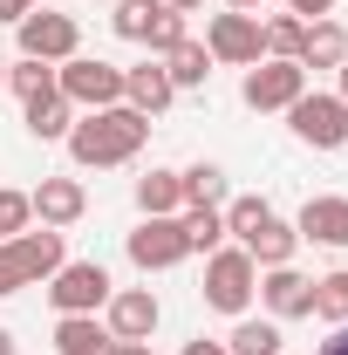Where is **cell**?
I'll list each match as a JSON object with an SVG mask.
<instances>
[{
	"label": "cell",
	"instance_id": "cell-1",
	"mask_svg": "<svg viewBox=\"0 0 348 355\" xmlns=\"http://www.w3.org/2000/svg\"><path fill=\"white\" fill-rule=\"evenodd\" d=\"M143 144H150V116L130 110V103H110V110H82V116H76L69 157H76L82 171H116V164H130Z\"/></svg>",
	"mask_w": 348,
	"mask_h": 355
},
{
	"label": "cell",
	"instance_id": "cell-2",
	"mask_svg": "<svg viewBox=\"0 0 348 355\" xmlns=\"http://www.w3.org/2000/svg\"><path fill=\"white\" fill-rule=\"evenodd\" d=\"M69 260V246H62V232H14V239H0V294H21V287H42L55 266Z\"/></svg>",
	"mask_w": 348,
	"mask_h": 355
},
{
	"label": "cell",
	"instance_id": "cell-3",
	"mask_svg": "<svg viewBox=\"0 0 348 355\" xmlns=\"http://www.w3.org/2000/svg\"><path fill=\"white\" fill-rule=\"evenodd\" d=\"M253 287H260V266H253V253L246 246H218V253H205V308L212 314H239L253 308Z\"/></svg>",
	"mask_w": 348,
	"mask_h": 355
},
{
	"label": "cell",
	"instance_id": "cell-4",
	"mask_svg": "<svg viewBox=\"0 0 348 355\" xmlns=\"http://www.w3.org/2000/svg\"><path fill=\"white\" fill-rule=\"evenodd\" d=\"M55 89L76 110H110V103H123V69L103 55H69V62H55Z\"/></svg>",
	"mask_w": 348,
	"mask_h": 355
},
{
	"label": "cell",
	"instance_id": "cell-5",
	"mask_svg": "<svg viewBox=\"0 0 348 355\" xmlns=\"http://www.w3.org/2000/svg\"><path fill=\"white\" fill-rule=\"evenodd\" d=\"M110 294H116V280H110L103 260H62L55 273H48V301H55V314H103Z\"/></svg>",
	"mask_w": 348,
	"mask_h": 355
},
{
	"label": "cell",
	"instance_id": "cell-6",
	"mask_svg": "<svg viewBox=\"0 0 348 355\" xmlns=\"http://www.w3.org/2000/svg\"><path fill=\"white\" fill-rule=\"evenodd\" d=\"M14 35H21V55H35V62H69V55H82V28H76V14H55V7L21 14Z\"/></svg>",
	"mask_w": 348,
	"mask_h": 355
},
{
	"label": "cell",
	"instance_id": "cell-7",
	"mask_svg": "<svg viewBox=\"0 0 348 355\" xmlns=\"http://www.w3.org/2000/svg\"><path fill=\"white\" fill-rule=\"evenodd\" d=\"M205 55L212 62H225V69H253V62H266V42H260V14H212L205 21Z\"/></svg>",
	"mask_w": 348,
	"mask_h": 355
},
{
	"label": "cell",
	"instance_id": "cell-8",
	"mask_svg": "<svg viewBox=\"0 0 348 355\" xmlns=\"http://www.w3.org/2000/svg\"><path fill=\"white\" fill-rule=\"evenodd\" d=\"M287 130L301 137L307 150H342L348 144V103L342 96H301L287 110Z\"/></svg>",
	"mask_w": 348,
	"mask_h": 355
},
{
	"label": "cell",
	"instance_id": "cell-9",
	"mask_svg": "<svg viewBox=\"0 0 348 355\" xmlns=\"http://www.w3.org/2000/svg\"><path fill=\"white\" fill-rule=\"evenodd\" d=\"M239 96H246V110H294V103L307 96V69L266 55V62L246 69V89H239Z\"/></svg>",
	"mask_w": 348,
	"mask_h": 355
},
{
	"label": "cell",
	"instance_id": "cell-10",
	"mask_svg": "<svg viewBox=\"0 0 348 355\" xmlns=\"http://www.w3.org/2000/svg\"><path fill=\"white\" fill-rule=\"evenodd\" d=\"M123 246H130V266H143V273H171L177 260H191V239L177 219H143Z\"/></svg>",
	"mask_w": 348,
	"mask_h": 355
},
{
	"label": "cell",
	"instance_id": "cell-11",
	"mask_svg": "<svg viewBox=\"0 0 348 355\" xmlns=\"http://www.w3.org/2000/svg\"><path fill=\"white\" fill-rule=\"evenodd\" d=\"M157 321H164V308H157L150 287H116V294L103 301V328H110L116 342H150Z\"/></svg>",
	"mask_w": 348,
	"mask_h": 355
},
{
	"label": "cell",
	"instance_id": "cell-12",
	"mask_svg": "<svg viewBox=\"0 0 348 355\" xmlns=\"http://www.w3.org/2000/svg\"><path fill=\"white\" fill-rule=\"evenodd\" d=\"M260 308L266 321H301V314H314V280L307 273H294V266H260Z\"/></svg>",
	"mask_w": 348,
	"mask_h": 355
},
{
	"label": "cell",
	"instance_id": "cell-13",
	"mask_svg": "<svg viewBox=\"0 0 348 355\" xmlns=\"http://www.w3.org/2000/svg\"><path fill=\"white\" fill-rule=\"evenodd\" d=\"M28 205H35V219H42L48 232H69V225L89 212V191H82V178H42V184L28 191Z\"/></svg>",
	"mask_w": 348,
	"mask_h": 355
},
{
	"label": "cell",
	"instance_id": "cell-14",
	"mask_svg": "<svg viewBox=\"0 0 348 355\" xmlns=\"http://www.w3.org/2000/svg\"><path fill=\"white\" fill-rule=\"evenodd\" d=\"M294 232H301L307 246H348V198H335V191L307 198L301 219H294Z\"/></svg>",
	"mask_w": 348,
	"mask_h": 355
},
{
	"label": "cell",
	"instance_id": "cell-15",
	"mask_svg": "<svg viewBox=\"0 0 348 355\" xmlns=\"http://www.w3.org/2000/svg\"><path fill=\"white\" fill-rule=\"evenodd\" d=\"M123 103L130 110H143V116H164L177 103V89H171V76H164V62L150 55V62H137V69H123Z\"/></svg>",
	"mask_w": 348,
	"mask_h": 355
},
{
	"label": "cell",
	"instance_id": "cell-16",
	"mask_svg": "<svg viewBox=\"0 0 348 355\" xmlns=\"http://www.w3.org/2000/svg\"><path fill=\"white\" fill-rule=\"evenodd\" d=\"M76 116H82V110H76L62 89H55V96H35V103H28V137H35V144H69Z\"/></svg>",
	"mask_w": 348,
	"mask_h": 355
},
{
	"label": "cell",
	"instance_id": "cell-17",
	"mask_svg": "<svg viewBox=\"0 0 348 355\" xmlns=\"http://www.w3.org/2000/svg\"><path fill=\"white\" fill-rule=\"evenodd\" d=\"M348 62V28L328 14V21H307L301 35V69H342Z\"/></svg>",
	"mask_w": 348,
	"mask_h": 355
},
{
	"label": "cell",
	"instance_id": "cell-18",
	"mask_svg": "<svg viewBox=\"0 0 348 355\" xmlns=\"http://www.w3.org/2000/svg\"><path fill=\"white\" fill-rule=\"evenodd\" d=\"M55 349L62 355H110L116 335H110L96 314H62V321H55Z\"/></svg>",
	"mask_w": 348,
	"mask_h": 355
},
{
	"label": "cell",
	"instance_id": "cell-19",
	"mask_svg": "<svg viewBox=\"0 0 348 355\" xmlns=\"http://www.w3.org/2000/svg\"><path fill=\"white\" fill-rule=\"evenodd\" d=\"M137 212H143V219H177V212H184L177 171H143L137 178Z\"/></svg>",
	"mask_w": 348,
	"mask_h": 355
},
{
	"label": "cell",
	"instance_id": "cell-20",
	"mask_svg": "<svg viewBox=\"0 0 348 355\" xmlns=\"http://www.w3.org/2000/svg\"><path fill=\"white\" fill-rule=\"evenodd\" d=\"M294 246H301V232L287 219H266L246 232V253H253V266H294Z\"/></svg>",
	"mask_w": 348,
	"mask_h": 355
},
{
	"label": "cell",
	"instance_id": "cell-21",
	"mask_svg": "<svg viewBox=\"0 0 348 355\" xmlns=\"http://www.w3.org/2000/svg\"><path fill=\"white\" fill-rule=\"evenodd\" d=\"M157 62H164L171 89H205V76H212V55H205V42H177L171 55H157Z\"/></svg>",
	"mask_w": 348,
	"mask_h": 355
},
{
	"label": "cell",
	"instance_id": "cell-22",
	"mask_svg": "<svg viewBox=\"0 0 348 355\" xmlns=\"http://www.w3.org/2000/svg\"><path fill=\"white\" fill-rule=\"evenodd\" d=\"M7 89H14L21 103H35V96H55V62H35V55H14V62H7Z\"/></svg>",
	"mask_w": 348,
	"mask_h": 355
},
{
	"label": "cell",
	"instance_id": "cell-23",
	"mask_svg": "<svg viewBox=\"0 0 348 355\" xmlns=\"http://www.w3.org/2000/svg\"><path fill=\"white\" fill-rule=\"evenodd\" d=\"M225 355H280V321H253V314H239V328L225 335Z\"/></svg>",
	"mask_w": 348,
	"mask_h": 355
},
{
	"label": "cell",
	"instance_id": "cell-24",
	"mask_svg": "<svg viewBox=\"0 0 348 355\" xmlns=\"http://www.w3.org/2000/svg\"><path fill=\"white\" fill-rule=\"evenodd\" d=\"M177 225H184L191 253H218V246H225V219H218V205H184Z\"/></svg>",
	"mask_w": 348,
	"mask_h": 355
},
{
	"label": "cell",
	"instance_id": "cell-25",
	"mask_svg": "<svg viewBox=\"0 0 348 355\" xmlns=\"http://www.w3.org/2000/svg\"><path fill=\"white\" fill-rule=\"evenodd\" d=\"M177 184H184V205H225L232 198V184H225L218 164H191V171H177Z\"/></svg>",
	"mask_w": 348,
	"mask_h": 355
},
{
	"label": "cell",
	"instance_id": "cell-26",
	"mask_svg": "<svg viewBox=\"0 0 348 355\" xmlns=\"http://www.w3.org/2000/svg\"><path fill=\"white\" fill-rule=\"evenodd\" d=\"M110 7H116V14H110V28H116L123 42H143V35H150V21H157L171 0H110Z\"/></svg>",
	"mask_w": 348,
	"mask_h": 355
},
{
	"label": "cell",
	"instance_id": "cell-27",
	"mask_svg": "<svg viewBox=\"0 0 348 355\" xmlns=\"http://www.w3.org/2000/svg\"><path fill=\"white\" fill-rule=\"evenodd\" d=\"M301 35H307L301 14H273V21L260 28V42H266V55H273V62H301Z\"/></svg>",
	"mask_w": 348,
	"mask_h": 355
},
{
	"label": "cell",
	"instance_id": "cell-28",
	"mask_svg": "<svg viewBox=\"0 0 348 355\" xmlns=\"http://www.w3.org/2000/svg\"><path fill=\"white\" fill-rule=\"evenodd\" d=\"M218 219H225V239H239V246H246V232H253V225H266V219H273V205H266V198H253V191H246V198H225V205H218Z\"/></svg>",
	"mask_w": 348,
	"mask_h": 355
},
{
	"label": "cell",
	"instance_id": "cell-29",
	"mask_svg": "<svg viewBox=\"0 0 348 355\" xmlns=\"http://www.w3.org/2000/svg\"><path fill=\"white\" fill-rule=\"evenodd\" d=\"M314 314H321L328 328H335V321H348V273H342V266L314 280Z\"/></svg>",
	"mask_w": 348,
	"mask_h": 355
},
{
	"label": "cell",
	"instance_id": "cell-30",
	"mask_svg": "<svg viewBox=\"0 0 348 355\" xmlns=\"http://www.w3.org/2000/svg\"><path fill=\"white\" fill-rule=\"evenodd\" d=\"M177 42H191V28H184V14H177V7H164V14L150 21V35H143V48H150V55H171Z\"/></svg>",
	"mask_w": 348,
	"mask_h": 355
},
{
	"label": "cell",
	"instance_id": "cell-31",
	"mask_svg": "<svg viewBox=\"0 0 348 355\" xmlns=\"http://www.w3.org/2000/svg\"><path fill=\"white\" fill-rule=\"evenodd\" d=\"M28 225H35V205H28V191L0 184V239H14V232H28Z\"/></svg>",
	"mask_w": 348,
	"mask_h": 355
},
{
	"label": "cell",
	"instance_id": "cell-32",
	"mask_svg": "<svg viewBox=\"0 0 348 355\" xmlns=\"http://www.w3.org/2000/svg\"><path fill=\"white\" fill-rule=\"evenodd\" d=\"M287 14H301V21H328L335 0H287Z\"/></svg>",
	"mask_w": 348,
	"mask_h": 355
},
{
	"label": "cell",
	"instance_id": "cell-33",
	"mask_svg": "<svg viewBox=\"0 0 348 355\" xmlns=\"http://www.w3.org/2000/svg\"><path fill=\"white\" fill-rule=\"evenodd\" d=\"M314 355H348V321H335V328H328V342H321Z\"/></svg>",
	"mask_w": 348,
	"mask_h": 355
},
{
	"label": "cell",
	"instance_id": "cell-34",
	"mask_svg": "<svg viewBox=\"0 0 348 355\" xmlns=\"http://www.w3.org/2000/svg\"><path fill=\"white\" fill-rule=\"evenodd\" d=\"M42 0H0V21H21V14H35Z\"/></svg>",
	"mask_w": 348,
	"mask_h": 355
},
{
	"label": "cell",
	"instance_id": "cell-35",
	"mask_svg": "<svg viewBox=\"0 0 348 355\" xmlns=\"http://www.w3.org/2000/svg\"><path fill=\"white\" fill-rule=\"evenodd\" d=\"M177 355H225V342H184Z\"/></svg>",
	"mask_w": 348,
	"mask_h": 355
},
{
	"label": "cell",
	"instance_id": "cell-36",
	"mask_svg": "<svg viewBox=\"0 0 348 355\" xmlns=\"http://www.w3.org/2000/svg\"><path fill=\"white\" fill-rule=\"evenodd\" d=\"M110 355H157V349H150V342H116Z\"/></svg>",
	"mask_w": 348,
	"mask_h": 355
},
{
	"label": "cell",
	"instance_id": "cell-37",
	"mask_svg": "<svg viewBox=\"0 0 348 355\" xmlns=\"http://www.w3.org/2000/svg\"><path fill=\"white\" fill-rule=\"evenodd\" d=\"M225 7H232V14H253V7H266V0H225Z\"/></svg>",
	"mask_w": 348,
	"mask_h": 355
},
{
	"label": "cell",
	"instance_id": "cell-38",
	"mask_svg": "<svg viewBox=\"0 0 348 355\" xmlns=\"http://www.w3.org/2000/svg\"><path fill=\"white\" fill-rule=\"evenodd\" d=\"M171 7H177V14H198V7H205V0H171Z\"/></svg>",
	"mask_w": 348,
	"mask_h": 355
},
{
	"label": "cell",
	"instance_id": "cell-39",
	"mask_svg": "<svg viewBox=\"0 0 348 355\" xmlns=\"http://www.w3.org/2000/svg\"><path fill=\"white\" fill-rule=\"evenodd\" d=\"M0 355H14V335H7V328H0Z\"/></svg>",
	"mask_w": 348,
	"mask_h": 355
},
{
	"label": "cell",
	"instance_id": "cell-40",
	"mask_svg": "<svg viewBox=\"0 0 348 355\" xmlns=\"http://www.w3.org/2000/svg\"><path fill=\"white\" fill-rule=\"evenodd\" d=\"M0 89H7V55H0Z\"/></svg>",
	"mask_w": 348,
	"mask_h": 355
}]
</instances>
